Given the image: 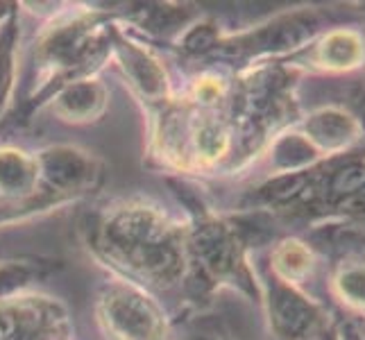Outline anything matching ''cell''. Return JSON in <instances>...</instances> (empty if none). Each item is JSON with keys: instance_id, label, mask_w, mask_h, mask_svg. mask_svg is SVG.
Instances as JSON below:
<instances>
[{"instance_id": "1", "label": "cell", "mask_w": 365, "mask_h": 340, "mask_svg": "<svg viewBox=\"0 0 365 340\" xmlns=\"http://www.w3.org/2000/svg\"><path fill=\"white\" fill-rule=\"evenodd\" d=\"M313 320V311L297 295L284 291L277 297V322L288 336H297L307 329Z\"/></svg>"}, {"instance_id": "2", "label": "cell", "mask_w": 365, "mask_h": 340, "mask_svg": "<svg viewBox=\"0 0 365 340\" xmlns=\"http://www.w3.org/2000/svg\"><path fill=\"white\" fill-rule=\"evenodd\" d=\"M313 130H316L318 138H322V141L329 145L345 143L351 136V132H354L351 123L343 116H338V113H324V116H318V120L313 123Z\"/></svg>"}, {"instance_id": "3", "label": "cell", "mask_w": 365, "mask_h": 340, "mask_svg": "<svg viewBox=\"0 0 365 340\" xmlns=\"http://www.w3.org/2000/svg\"><path fill=\"white\" fill-rule=\"evenodd\" d=\"M365 186V168L363 166H349L341 172H336L331 180V191L338 195H351Z\"/></svg>"}]
</instances>
